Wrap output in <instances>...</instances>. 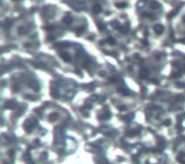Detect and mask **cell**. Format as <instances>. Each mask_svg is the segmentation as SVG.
<instances>
[{"label":"cell","mask_w":185,"mask_h":164,"mask_svg":"<svg viewBox=\"0 0 185 164\" xmlns=\"http://www.w3.org/2000/svg\"><path fill=\"white\" fill-rule=\"evenodd\" d=\"M63 22L65 24H70V23H72V18H70L69 16H66V17L63 18Z\"/></svg>","instance_id":"obj_7"},{"label":"cell","mask_w":185,"mask_h":164,"mask_svg":"<svg viewBox=\"0 0 185 164\" xmlns=\"http://www.w3.org/2000/svg\"><path fill=\"white\" fill-rule=\"evenodd\" d=\"M4 107L5 108H10V109H13L16 107V103L14 100H9V102H7L4 104Z\"/></svg>","instance_id":"obj_2"},{"label":"cell","mask_w":185,"mask_h":164,"mask_svg":"<svg viewBox=\"0 0 185 164\" xmlns=\"http://www.w3.org/2000/svg\"><path fill=\"white\" fill-rule=\"evenodd\" d=\"M154 29H155V32H156V34L160 35L162 31H164V26L160 25V24H156V25L154 26Z\"/></svg>","instance_id":"obj_1"},{"label":"cell","mask_w":185,"mask_h":164,"mask_svg":"<svg viewBox=\"0 0 185 164\" xmlns=\"http://www.w3.org/2000/svg\"><path fill=\"white\" fill-rule=\"evenodd\" d=\"M113 26H114V27H117V28H118V27H119V24L117 23V22H115V23H113Z\"/></svg>","instance_id":"obj_12"},{"label":"cell","mask_w":185,"mask_h":164,"mask_svg":"<svg viewBox=\"0 0 185 164\" xmlns=\"http://www.w3.org/2000/svg\"><path fill=\"white\" fill-rule=\"evenodd\" d=\"M170 123H171V121H170V120H166V121L164 122V124H165V125H169Z\"/></svg>","instance_id":"obj_11"},{"label":"cell","mask_w":185,"mask_h":164,"mask_svg":"<svg viewBox=\"0 0 185 164\" xmlns=\"http://www.w3.org/2000/svg\"><path fill=\"white\" fill-rule=\"evenodd\" d=\"M159 7H160V4H159V2H157V1H153L151 3V8H152V9H158Z\"/></svg>","instance_id":"obj_5"},{"label":"cell","mask_w":185,"mask_h":164,"mask_svg":"<svg viewBox=\"0 0 185 164\" xmlns=\"http://www.w3.org/2000/svg\"><path fill=\"white\" fill-rule=\"evenodd\" d=\"M116 7L117 8H124V7H126V3H117Z\"/></svg>","instance_id":"obj_9"},{"label":"cell","mask_w":185,"mask_h":164,"mask_svg":"<svg viewBox=\"0 0 185 164\" xmlns=\"http://www.w3.org/2000/svg\"><path fill=\"white\" fill-rule=\"evenodd\" d=\"M58 118H59V113H56V112H54V113H52L50 116L51 121H55V120H58Z\"/></svg>","instance_id":"obj_6"},{"label":"cell","mask_w":185,"mask_h":164,"mask_svg":"<svg viewBox=\"0 0 185 164\" xmlns=\"http://www.w3.org/2000/svg\"><path fill=\"white\" fill-rule=\"evenodd\" d=\"M61 56H62V58H63L65 62H69L70 59H72V58H70V55L68 53H66V52H63V53L61 54Z\"/></svg>","instance_id":"obj_3"},{"label":"cell","mask_w":185,"mask_h":164,"mask_svg":"<svg viewBox=\"0 0 185 164\" xmlns=\"http://www.w3.org/2000/svg\"><path fill=\"white\" fill-rule=\"evenodd\" d=\"M101 11H102V8H101L100 4H95L94 8H93V12L94 13H100Z\"/></svg>","instance_id":"obj_4"},{"label":"cell","mask_w":185,"mask_h":164,"mask_svg":"<svg viewBox=\"0 0 185 164\" xmlns=\"http://www.w3.org/2000/svg\"><path fill=\"white\" fill-rule=\"evenodd\" d=\"M178 98H179V102H183V100H184V97L183 96H181V95H179V96H178Z\"/></svg>","instance_id":"obj_10"},{"label":"cell","mask_w":185,"mask_h":164,"mask_svg":"<svg viewBox=\"0 0 185 164\" xmlns=\"http://www.w3.org/2000/svg\"><path fill=\"white\" fill-rule=\"evenodd\" d=\"M100 75L103 77V76H106V72H105V71H101V72H100Z\"/></svg>","instance_id":"obj_13"},{"label":"cell","mask_w":185,"mask_h":164,"mask_svg":"<svg viewBox=\"0 0 185 164\" xmlns=\"http://www.w3.org/2000/svg\"><path fill=\"white\" fill-rule=\"evenodd\" d=\"M181 42H182V43H185V39H184V40H181Z\"/></svg>","instance_id":"obj_14"},{"label":"cell","mask_w":185,"mask_h":164,"mask_svg":"<svg viewBox=\"0 0 185 164\" xmlns=\"http://www.w3.org/2000/svg\"><path fill=\"white\" fill-rule=\"evenodd\" d=\"M107 42L108 43H109V44H115V43H116V40L115 39H114V38H108V39H107Z\"/></svg>","instance_id":"obj_8"}]
</instances>
